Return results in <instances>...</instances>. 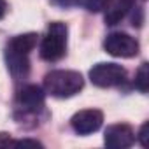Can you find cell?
I'll return each mask as SVG.
<instances>
[{"label": "cell", "mask_w": 149, "mask_h": 149, "mask_svg": "<svg viewBox=\"0 0 149 149\" xmlns=\"http://www.w3.org/2000/svg\"><path fill=\"white\" fill-rule=\"evenodd\" d=\"M84 88V79L76 70H51L44 77L46 93L56 98H68Z\"/></svg>", "instance_id": "cell-1"}, {"label": "cell", "mask_w": 149, "mask_h": 149, "mask_svg": "<svg viewBox=\"0 0 149 149\" xmlns=\"http://www.w3.org/2000/svg\"><path fill=\"white\" fill-rule=\"evenodd\" d=\"M67 25L61 21H53L40 42V58L46 61H58L67 51Z\"/></svg>", "instance_id": "cell-2"}, {"label": "cell", "mask_w": 149, "mask_h": 149, "mask_svg": "<svg viewBox=\"0 0 149 149\" xmlns=\"http://www.w3.org/2000/svg\"><path fill=\"white\" fill-rule=\"evenodd\" d=\"M90 79L98 88H112L125 83L126 70L118 63H97L90 70Z\"/></svg>", "instance_id": "cell-3"}, {"label": "cell", "mask_w": 149, "mask_h": 149, "mask_svg": "<svg viewBox=\"0 0 149 149\" xmlns=\"http://www.w3.org/2000/svg\"><path fill=\"white\" fill-rule=\"evenodd\" d=\"M104 49L116 58H133L139 54V40L128 33L123 32H114L109 33L104 40Z\"/></svg>", "instance_id": "cell-4"}, {"label": "cell", "mask_w": 149, "mask_h": 149, "mask_svg": "<svg viewBox=\"0 0 149 149\" xmlns=\"http://www.w3.org/2000/svg\"><path fill=\"white\" fill-rule=\"evenodd\" d=\"M104 123V114L98 109H84L79 111L72 116L70 125L74 128V132L79 133V135H90L100 130Z\"/></svg>", "instance_id": "cell-5"}, {"label": "cell", "mask_w": 149, "mask_h": 149, "mask_svg": "<svg viewBox=\"0 0 149 149\" xmlns=\"http://www.w3.org/2000/svg\"><path fill=\"white\" fill-rule=\"evenodd\" d=\"M104 142L111 149H126V147L133 146L135 132L130 125H125V123L111 125V126H107V130L104 133Z\"/></svg>", "instance_id": "cell-6"}, {"label": "cell", "mask_w": 149, "mask_h": 149, "mask_svg": "<svg viewBox=\"0 0 149 149\" xmlns=\"http://www.w3.org/2000/svg\"><path fill=\"white\" fill-rule=\"evenodd\" d=\"M44 90L37 84H26L18 95V104L25 112H37L44 107Z\"/></svg>", "instance_id": "cell-7"}, {"label": "cell", "mask_w": 149, "mask_h": 149, "mask_svg": "<svg viewBox=\"0 0 149 149\" xmlns=\"http://www.w3.org/2000/svg\"><path fill=\"white\" fill-rule=\"evenodd\" d=\"M135 0H105L104 6V19L107 25H118L133 7Z\"/></svg>", "instance_id": "cell-8"}, {"label": "cell", "mask_w": 149, "mask_h": 149, "mask_svg": "<svg viewBox=\"0 0 149 149\" xmlns=\"http://www.w3.org/2000/svg\"><path fill=\"white\" fill-rule=\"evenodd\" d=\"M6 61H7V68H9V72H11V76H13L14 79H23V77H26V74H28V70H30L28 54L6 49Z\"/></svg>", "instance_id": "cell-9"}, {"label": "cell", "mask_w": 149, "mask_h": 149, "mask_svg": "<svg viewBox=\"0 0 149 149\" xmlns=\"http://www.w3.org/2000/svg\"><path fill=\"white\" fill-rule=\"evenodd\" d=\"M35 46H37V33L28 32V33H21V35L13 37L6 49L16 51V53H23V54H30V51Z\"/></svg>", "instance_id": "cell-10"}, {"label": "cell", "mask_w": 149, "mask_h": 149, "mask_svg": "<svg viewBox=\"0 0 149 149\" xmlns=\"http://www.w3.org/2000/svg\"><path fill=\"white\" fill-rule=\"evenodd\" d=\"M135 88L142 93H147L149 90V65L147 63H142L139 67V70L135 72Z\"/></svg>", "instance_id": "cell-11"}, {"label": "cell", "mask_w": 149, "mask_h": 149, "mask_svg": "<svg viewBox=\"0 0 149 149\" xmlns=\"http://www.w3.org/2000/svg\"><path fill=\"white\" fill-rule=\"evenodd\" d=\"M77 4L90 13H100V11H104L105 0H77Z\"/></svg>", "instance_id": "cell-12"}, {"label": "cell", "mask_w": 149, "mask_h": 149, "mask_svg": "<svg viewBox=\"0 0 149 149\" xmlns=\"http://www.w3.org/2000/svg\"><path fill=\"white\" fill-rule=\"evenodd\" d=\"M147 128H149V125H147V123H144V125L140 126L139 133L135 135V139L140 142V146H142V147H147V146H149V140H147V137H149V135H147Z\"/></svg>", "instance_id": "cell-13"}, {"label": "cell", "mask_w": 149, "mask_h": 149, "mask_svg": "<svg viewBox=\"0 0 149 149\" xmlns=\"http://www.w3.org/2000/svg\"><path fill=\"white\" fill-rule=\"evenodd\" d=\"M13 146H32V147H42V144L39 140H32V139H21V140H13Z\"/></svg>", "instance_id": "cell-14"}, {"label": "cell", "mask_w": 149, "mask_h": 149, "mask_svg": "<svg viewBox=\"0 0 149 149\" xmlns=\"http://www.w3.org/2000/svg\"><path fill=\"white\" fill-rule=\"evenodd\" d=\"M0 146H13V140H11L9 133H0Z\"/></svg>", "instance_id": "cell-15"}, {"label": "cell", "mask_w": 149, "mask_h": 149, "mask_svg": "<svg viewBox=\"0 0 149 149\" xmlns=\"http://www.w3.org/2000/svg\"><path fill=\"white\" fill-rule=\"evenodd\" d=\"M7 13V2L6 0H0V19H2Z\"/></svg>", "instance_id": "cell-16"}]
</instances>
